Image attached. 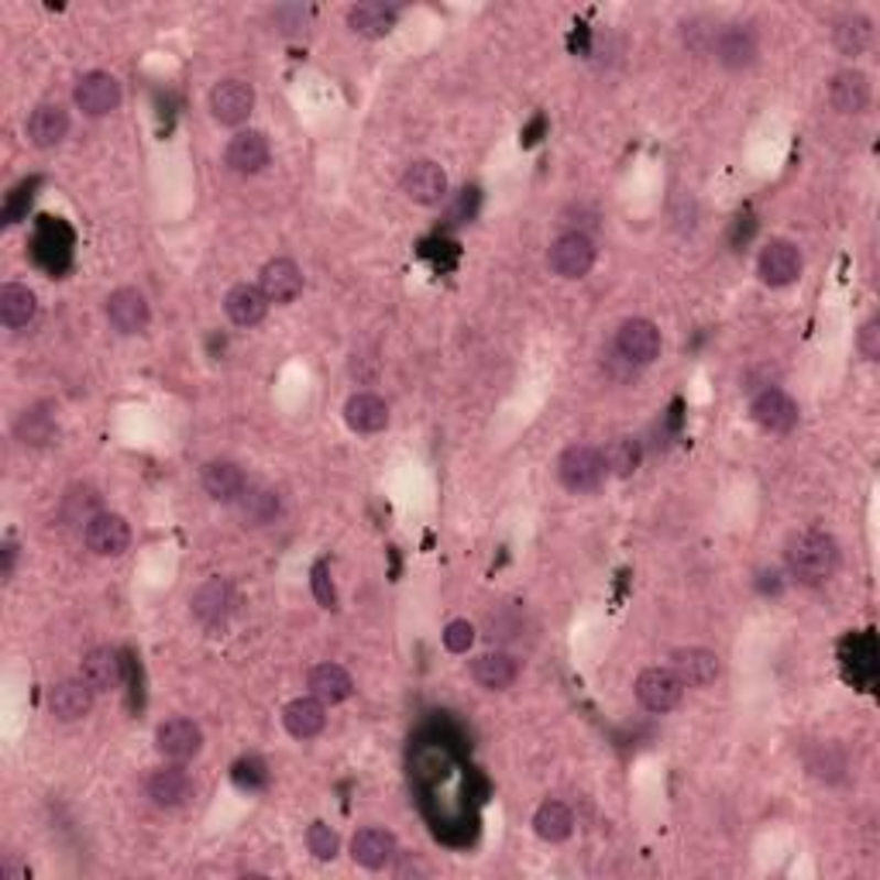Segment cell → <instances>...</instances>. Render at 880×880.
I'll return each mask as SVG.
<instances>
[{
	"label": "cell",
	"instance_id": "1",
	"mask_svg": "<svg viewBox=\"0 0 880 880\" xmlns=\"http://www.w3.org/2000/svg\"><path fill=\"white\" fill-rule=\"evenodd\" d=\"M787 572L802 585H822L836 575L839 567V544L822 530H802L787 541Z\"/></svg>",
	"mask_w": 880,
	"mask_h": 880
},
{
	"label": "cell",
	"instance_id": "2",
	"mask_svg": "<svg viewBox=\"0 0 880 880\" xmlns=\"http://www.w3.org/2000/svg\"><path fill=\"white\" fill-rule=\"evenodd\" d=\"M557 478L564 489L572 492H591L599 489V481L606 478V461L602 450H595L588 444H572L561 458H557Z\"/></svg>",
	"mask_w": 880,
	"mask_h": 880
},
{
	"label": "cell",
	"instance_id": "3",
	"mask_svg": "<svg viewBox=\"0 0 880 880\" xmlns=\"http://www.w3.org/2000/svg\"><path fill=\"white\" fill-rule=\"evenodd\" d=\"M551 269L561 275V279H585L595 265V245L588 235L582 231H572V235H561L554 245H551V254H547Z\"/></svg>",
	"mask_w": 880,
	"mask_h": 880
},
{
	"label": "cell",
	"instance_id": "4",
	"mask_svg": "<svg viewBox=\"0 0 880 880\" xmlns=\"http://www.w3.org/2000/svg\"><path fill=\"white\" fill-rule=\"evenodd\" d=\"M73 100L76 107L87 113V118H104V113L110 110H118L121 104V83L113 79L110 73H87L79 83H76V90H73Z\"/></svg>",
	"mask_w": 880,
	"mask_h": 880
},
{
	"label": "cell",
	"instance_id": "5",
	"mask_svg": "<svg viewBox=\"0 0 880 880\" xmlns=\"http://www.w3.org/2000/svg\"><path fill=\"white\" fill-rule=\"evenodd\" d=\"M681 695H685V685L667 667H647L637 677V698L650 713H671V708L681 705Z\"/></svg>",
	"mask_w": 880,
	"mask_h": 880
},
{
	"label": "cell",
	"instance_id": "6",
	"mask_svg": "<svg viewBox=\"0 0 880 880\" xmlns=\"http://www.w3.org/2000/svg\"><path fill=\"white\" fill-rule=\"evenodd\" d=\"M251 110H254V90L245 79H224L210 90V113L227 128L245 124L251 118Z\"/></svg>",
	"mask_w": 880,
	"mask_h": 880
},
{
	"label": "cell",
	"instance_id": "7",
	"mask_svg": "<svg viewBox=\"0 0 880 880\" xmlns=\"http://www.w3.org/2000/svg\"><path fill=\"white\" fill-rule=\"evenodd\" d=\"M802 265L805 262H802L798 245H791L784 238H778V241H771L768 248H763L760 251V262H757L760 279L768 282V286H774V290L791 286V282L802 275Z\"/></svg>",
	"mask_w": 880,
	"mask_h": 880
},
{
	"label": "cell",
	"instance_id": "8",
	"mask_svg": "<svg viewBox=\"0 0 880 880\" xmlns=\"http://www.w3.org/2000/svg\"><path fill=\"white\" fill-rule=\"evenodd\" d=\"M83 536H87V547L97 557H121L131 547V526L118 513H97L83 526Z\"/></svg>",
	"mask_w": 880,
	"mask_h": 880
},
{
	"label": "cell",
	"instance_id": "9",
	"mask_svg": "<svg viewBox=\"0 0 880 880\" xmlns=\"http://www.w3.org/2000/svg\"><path fill=\"white\" fill-rule=\"evenodd\" d=\"M616 351L630 365H650L661 355V330L643 317H633L616 330Z\"/></svg>",
	"mask_w": 880,
	"mask_h": 880
},
{
	"label": "cell",
	"instance_id": "10",
	"mask_svg": "<svg viewBox=\"0 0 880 880\" xmlns=\"http://www.w3.org/2000/svg\"><path fill=\"white\" fill-rule=\"evenodd\" d=\"M200 747H204V732L189 719H169L155 729V750L173 763L193 760L200 753Z\"/></svg>",
	"mask_w": 880,
	"mask_h": 880
},
{
	"label": "cell",
	"instance_id": "11",
	"mask_svg": "<svg viewBox=\"0 0 880 880\" xmlns=\"http://www.w3.org/2000/svg\"><path fill=\"white\" fill-rule=\"evenodd\" d=\"M750 416L760 431H768V434H787L794 431V423H798V406H794V400L787 392L781 389H763L753 406H750Z\"/></svg>",
	"mask_w": 880,
	"mask_h": 880
},
{
	"label": "cell",
	"instance_id": "12",
	"mask_svg": "<svg viewBox=\"0 0 880 880\" xmlns=\"http://www.w3.org/2000/svg\"><path fill=\"white\" fill-rule=\"evenodd\" d=\"M671 671L681 677V685L708 688L719 677L723 664H719V658L713 654V650H705V647H681V650H674V654H671Z\"/></svg>",
	"mask_w": 880,
	"mask_h": 880
},
{
	"label": "cell",
	"instance_id": "13",
	"mask_svg": "<svg viewBox=\"0 0 880 880\" xmlns=\"http://www.w3.org/2000/svg\"><path fill=\"white\" fill-rule=\"evenodd\" d=\"M403 193L410 196L413 204H423V207H434L447 196V173L431 162V159H420L413 162L406 173H403Z\"/></svg>",
	"mask_w": 880,
	"mask_h": 880
},
{
	"label": "cell",
	"instance_id": "14",
	"mask_svg": "<svg viewBox=\"0 0 880 880\" xmlns=\"http://www.w3.org/2000/svg\"><path fill=\"white\" fill-rule=\"evenodd\" d=\"M193 616L204 622V627H224L227 616L235 612V588L224 578H210L193 591Z\"/></svg>",
	"mask_w": 880,
	"mask_h": 880
},
{
	"label": "cell",
	"instance_id": "15",
	"mask_svg": "<svg viewBox=\"0 0 880 880\" xmlns=\"http://www.w3.org/2000/svg\"><path fill=\"white\" fill-rule=\"evenodd\" d=\"M713 48H716V59L726 66V69H747L757 63V39L750 28L743 24H726L713 35Z\"/></svg>",
	"mask_w": 880,
	"mask_h": 880
},
{
	"label": "cell",
	"instance_id": "16",
	"mask_svg": "<svg viewBox=\"0 0 880 880\" xmlns=\"http://www.w3.org/2000/svg\"><path fill=\"white\" fill-rule=\"evenodd\" d=\"M149 303L138 290H113L107 300V321L118 334H141L149 327Z\"/></svg>",
	"mask_w": 880,
	"mask_h": 880
},
{
	"label": "cell",
	"instance_id": "17",
	"mask_svg": "<svg viewBox=\"0 0 880 880\" xmlns=\"http://www.w3.org/2000/svg\"><path fill=\"white\" fill-rule=\"evenodd\" d=\"M227 165L235 169V173L241 176H254V173H262V169L269 165V138L262 131H238L231 141H227Z\"/></svg>",
	"mask_w": 880,
	"mask_h": 880
},
{
	"label": "cell",
	"instance_id": "18",
	"mask_svg": "<svg viewBox=\"0 0 880 880\" xmlns=\"http://www.w3.org/2000/svg\"><path fill=\"white\" fill-rule=\"evenodd\" d=\"M259 290L265 293L269 303L286 306L303 293V272L293 259H272L259 275Z\"/></svg>",
	"mask_w": 880,
	"mask_h": 880
},
{
	"label": "cell",
	"instance_id": "19",
	"mask_svg": "<svg viewBox=\"0 0 880 880\" xmlns=\"http://www.w3.org/2000/svg\"><path fill=\"white\" fill-rule=\"evenodd\" d=\"M48 708H52V716L63 719V723L87 719L90 708H94V688L83 677L59 681V685L48 692Z\"/></svg>",
	"mask_w": 880,
	"mask_h": 880
},
{
	"label": "cell",
	"instance_id": "20",
	"mask_svg": "<svg viewBox=\"0 0 880 880\" xmlns=\"http://www.w3.org/2000/svg\"><path fill=\"white\" fill-rule=\"evenodd\" d=\"M121 677H124V661L118 650L110 647H94L87 658H83V681L94 688V692H113L121 688Z\"/></svg>",
	"mask_w": 880,
	"mask_h": 880
},
{
	"label": "cell",
	"instance_id": "21",
	"mask_svg": "<svg viewBox=\"0 0 880 880\" xmlns=\"http://www.w3.org/2000/svg\"><path fill=\"white\" fill-rule=\"evenodd\" d=\"M282 726H286V732L296 736V740H314L327 726V708L321 698H293L282 708Z\"/></svg>",
	"mask_w": 880,
	"mask_h": 880
},
{
	"label": "cell",
	"instance_id": "22",
	"mask_svg": "<svg viewBox=\"0 0 880 880\" xmlns=\"http://www.w3.org/2000/svg\"><path fill=\"white\" fill-rule=\"evenodd\" d=\"M392 857H395V836L389 829L368 826V829L355 833V839H351V860L358 867H365V870H382Z\"/></svg>",
	"mask_w": 880,
	"mask_h": 880
},
{
	"label": "cell",
	"instance_id": "23",
	"mask_svg": "<svg viewBox=\"0 0 880 880\" xmlns=\"http://www.w3.org/2000/svg\"><path fill=\"white\" fill-rule=\"evenodd\" d=\"M69 134V113L59 104H39L28 118V138L35 149H55Z\"/></svg>",
	"mask_w": 880,
	"mask_h": 880
},
{
	"label": "cell",
	"instance_id": "24",
	"mask_svg": "<svg viewBox=\"0 0 880 880\" xmlns=\"http://www.w3.org/2000/svg\"><path fill=\"white\" fill-rule=\"evenodd\" d=\"M345 420H348V427L358 434H379L389 427V406H385V400H379L376 392H358L345 406Z\"/></svg>",
	"mask_w": 880,
	"mask_h": 880
},
{
	"label": "cell",
	"instance_id": "25",
	"mask_svg": "<svg viewBox=\"0 0 880 880\" xmlns=\"http://www.w3.org/2000/svg\"><path fill=\"white\" fill-rule=\"evenodd\" d=\"M224 309L238 327H254V324L265 321L269 300H265V293L259 286H248V282H241V286H235L231 293L224 296Z\"/></svg>",
	"mask_w": 880,
	"mask_h": 880
},
{
	"label": "cell",
	"instance_id": "26",
	"mask_svg": "<svg viewBox=\"0 0 880 880\" xmlns=\"http://www.w3.org/2000/svg\"><path fill=\"white\" fill-rule=\"evenodd\" d=\"M306 685H309V695L321 698L324 705H337V702L351 698V692H355L351 674L340 664H317L314 671H309Z\"/></svg>",
	"mask_w": 880,
	"mask_h": 880
},
{
	"label": "cell",
	"instance_id": "27",
	"mask_svg": "<svg viewBox=\"0 0 880 880\" xmlns=\"http://www.w3.org/2000/svg\"><path fill=\"white\" fill-rule=\"evenodd\" d=\"M471 677L486 692H506L520 677V664H517V658H509V654H502V650H496V654H481L471 664Z\"/></svg>",
	"mask_w": 880,
	"mask_h": 880
},
{
	"label": "cell",
	"instance_id": "28",
	"mask_svg": "<svg viewBox=\"0 0 880 880\" xmlns=\"http://www.w3.org/2000/svg\"><path fill=\"white\" fill-rule=\"evenodd\" d=\"M829 100L839 113H863L870 107V79L857 69H846L833 79Z\"/></svg>",
	"mask_w": 880,
	"mask_h": 880
},
{
	"label": "cell",
	"instance_id": "29",
	"mask_svg": "<svg viewBox=\"0 0 880 880\" xmlns=\"http://www.w3.org/2000/svg\"><path fill=\"white\" fill-rule=\"evenodd\" d=\"M248 489L245 471L235 461H210L204 468V492L217 502H238Z\"/></svg>",
	"mask_w": 880,
	"mask_h": 880
},
{
	"label": "cell",
	"instance_id": "30",
	"mask_svg": "<svg viewBox=\"0 0 880 880\" xmlns=\"http://www.w3.org/2000/svg\"><path fill=\"white\" fill-rule=\"evenodd\" d=\"M39 314V296L21 286V282H8L4 290H0V321L4 327L18 330V327H28Z\"/></svg>",
	"mask_w": 880,
	"mask_h": 880
},
{
	"label": "cell",
	"instance_id": "31",
	"mask_svg": "<svg viewBox=\"0 0 880 880\" xmlns=\"http://www.w3.org/2000/svg\"><path fill=\"white\" fill-rule=\"evenodd\" d=\"M189 791H193V784H189V778L180 768H162V771H155L149 778V798L159 808H180V805H186Z\"/></svg>",
	"mask_w": 880,
	"mask_h": 880
},
{
	"label": "cell",
	"instance_id": "32",
	"mask_svg": "<svg viewBox=\"0 0 880 880\" xmlns=\"http://www.w3.org/2000/svg\"><path fill=\"white\" fill-rule=\"evenodd\" d=\"M575 829V815L564 802H544L533 815V833L541 836L544 843H564Z\"/></svg>",
	"mask_w": 880,
	"mask_h": 880
},
{
	"label": "cell",
	"instance_id": "33",
	"mask_svg": "<svg viewBox=\"0 0 880 880\" xmlns=\"http://www.w3.org/2000/svg\"><path fill=\"white\" fill-rule=\"evenodd\" d=\"M348 24L351 32L365 35V39H385L395 24V8L385 4H355L348 11Z\"/></svg>",
	"mask_w": 880,
	"mask_h": 880
},
{
	"label": "cell",
	"instance_id": "34",
	"mask_svg": "<svg viewBox=\"0 0 880 880\" xmlns=\"http://www.w3.org/2000/svg\"><path fill=\"white\" fill-rule=\"evenodd\" d=\"M833 39H836V48L843 55H863L873 42V24L863 14H849L836 24Z\"/></svg>",
	"mask_w": 880,
	"mask_h": 880
},
{
	"label": "cell",
	"instance_id": "35",
	"mask_svg": "<svg viewBox=\"0 0 880 880\" xmlns=\"http://www.w3.org/2000/svg\"><path fill=\"white\" fill-rule=\"evenodd\" d=\"M238 506H241L245 523H251V526H265V523H272L275 513H279V496H275L272 489H262V486H248V489L241 492Z\"/></svg>",
	"mask_w": 880,
	"mask_h": 880
},
{
	"label": "cell",
	"instance_id": "36",
	"mask_svg": "<svg viewBox=\"0 0 880 880\" xmlns=\"http://www.w3.org/2000/svg\"><path fill=\"white\" fill-rule=\"evenodd\" d=\"M640 458H643V450H640V441L633 437H616L602 450L606 471H612L616 478H630L640 468Z\"/></svg>",
	"mask_w": 880,
	"mask_h": 880
},
{
	"label": "cell",
	"instance_id": "37",
	"mask_svg": "<svg viewBox=\"0 0 880 880\" xmlns=\"http://www.w3.org/2000/svg\"><path fill=\"white\" fill-rule=\"evenodd\" d=\"M231 781L241 791H262L269 784V768L262 757H241L231 768Z\"/></svg>",
	"mask_w": 880,
	"mask_h": 880
},
{
	"label": "cell",
	"instance_id": "38",
	"mask_svg": "<svg viewBox=\"0 0 880 880\" xmlns=\"http://www.w3.org/2000/svg\"><path fill=\"white\" fill-rule=\"evenodd\" d=\"M306 846H309V854H314L317 860H334L337 849H340V839H337V833L327 826V822H314V826L306 829Z\"/></svg>",
	"mask_w": 880,
	"mask_h": 880
},
{
	"label": "cell",
	"instance_id": "39",
	"mask_svg": "<svg viewBox=\"0 0 880 880\" xmlns=\"http://www.w3.org/2000/svg\"><path fill=\"white\" fill-rule=\"evenodd\" d=\"M52 416L48 413H42V410H32V413H24L21 420H18V437H21V444H45L48 437H52Z\"/></svg>",
	"mask_w": 880,
	"mask_h": 880
},
{
	"label": "cell",
	"instance_id": "40",
	"mask_svg": "<svg viewBox=\"0 0 880 880\" xmlns=\"http://www.w3.org/2000/svg\"><path fill=\"white\" fill-rule=\"evenodd\" d=\"M475 643V627L468 619H454L447 622V630H444V647L450 650V654H468Z\"/></svg>",
	"mask_w": 880,
	"mask_h": 880
},
{
	"label": "cell",
	"instance_id": "41",
	"mask_svg": "<svg viewBox=\"0 0 880 880\" xmlns=\"http://www.w3.org/2000/svg\"><path fill=\"white\" fill-rule=\"evenodd\" d=\"M309 585H314V595L324 609H334L337 606V588H334V578H330V567L321 561L314 564V572H309Z\"/></svg>",
	"mask_w": 880,
	"mask_h": 880
},
{
	"label": "cell",
	"instance_id": "42",
	"mask_svg": "<svg viewBox=\"0 0 880 880\" xmlns=\"http://www.w3.org/2000/svg\"><path fill=\"white\" fill-rule=\"evenodd\" d=\"M860 351L870 361L880 358V321H867L863 324V330H860Z\"/></svg>",
	"mask_w": 880,
	"mask_h": 880
},
{
	"label": "cell",
	"instance_id": "43",
	"mask_svg": "<svg viewBox=\"0 0 880 880\" xmlns=\"http://www.w3.org/2000/svg\"><path fill=\"white\" fill-rule=\"evenodd\" d=\"M275 21L282 24V32H296V28H303V21H306V11L303 8H279Z\"/></svg>",
	"mask_w": 880,
	"mask_h": 880
},
{
	"label": "cell",
	"instance_id": "44",
	"mask_svg": "<svg viewBox=\"0 0 880 880\" xmlns=\"http://www.w3.org/2000/svg\"><path fill=\"white\" fill-rule=\"evenodd\" d=\"M0 873H4V880H28V867L18 863L14 857H4V863H0Z\"/></svg>",
	"mask_w": 880,
	"mask_h": 880
},
{
	"label": "cell",
	"instance_id": "45",
	"mask_svg": "<svg viewBox=\"0 0 880 880\" xmlns=\"http://www.w3.org/2000/svg\"><path fill=\"white\" fill-rule=\"evenodd\" d=\"M14 557H18V547L8 544L4 547V578H11V572H14Z\"/></svg>",
	"mask_w": 880,
	"mask_h": 880
}]
</instances>
